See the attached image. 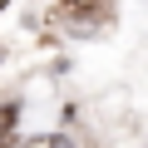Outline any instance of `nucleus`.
Returning <instances> with one entry per match:
<instances>
[{"label": "nucleus", "instance_id": "7ed1b4c3", "mask_svg": "<svg viewBox=\"0 0 148 148\" xmlns=\"http://www.w3.org/2000/svg\"><path fill=\"white\" fill-rule=\"evenodd\" d=\"M10 128H15V104H0V148H5Z\"/></svg>", "mask_w": 148, "mask_h": 148}, {"label": "nucleus", "instance_id": "f03ea898", "mask_svg": "<svg viewBox=\"0 0 148 148\" xmlns=\"http://www.w3.org/2000/svg\"><path fill=\"white\" fill-rule=\"evenodd\" d=\"M25 148H74V143H69L64 133H40V138H30Z\"/></svg>", "mask_w": 148, "mask_h": 148}, {"label": "nucleus", "instance_id": "f257e3e1", "mask_svg": "<svg viewBox=\"0 0 148 148\" xmlns=\"http://www.w3.org/2000/svg\"><path fill=\"white\" fill-rule=\"evenodd\" d=\"M69 15H74V20L84 15V25H94V20L109 15V0H69Z\"/></svg>", "mask_w": 148, "mask_h": 148}]
</instances>
